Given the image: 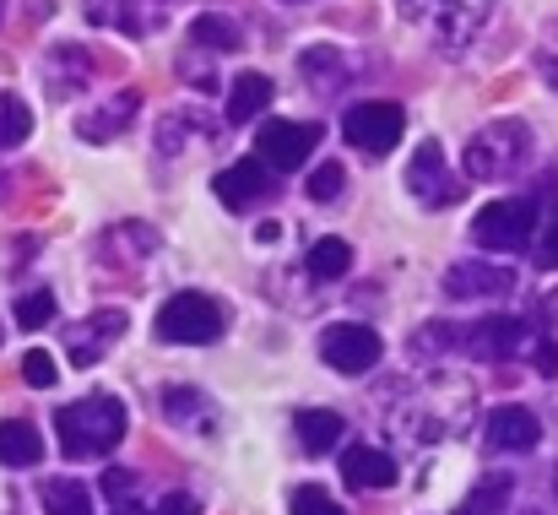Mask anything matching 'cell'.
I'll list each match as a JSON object with an SVG mask.
<instances>
[{"label":"cell","mask_w":558,"mask_h":515,"mask_svg":"<svg viewBox=\"0 0 558 515\" xmlns=\"http://www.w3.org/2000/svg\"><path fill=\"white\" fill-rule=\"evenodd\" d=\"M54 429H60V451L71 462L109 456L125 440V402H114V396H82V402H71V407L54 412Z\"/></svg>","instance_id":"obj_1"},{"label":"cell","mask_w":558,"mask_h":515,"mask_svg":"<svg viewBox=\"0 0 558 515\" xmlns=\"http://www.w3.org/2000/svg\"><path fill=\"white\" fill-rule=\"evenodd\" d=\"M532 158V131L521 120H494L466 142V179H505V173L526 169Z\"/></svg>","instance_id":"obj_2"},{"label":"cell","mask_w":558,"mask_h":515,"mask_svg":"<svg viewBox=\"0 0 558 515\" xmlns=\"http://www.w3.org/2000/svg\"><path fill=\"white\" fill-rule=\"evenodd\" d=\"M222 310H217V299H206V294H174L163 310H158V321H153V332H158V343L169 347H206L222 337Z\"/></svg>","instance_id":"obj_3"},{"label":"cell","mask_w":558,"mask_h":515,"mask_svg":"<svg viewBox=\"0 0 558 515\" xmlns=\"http://www.w3.org/2000/svg\"><path fill=\"white\" fill-rule=\"evenodd\" d=\"M396 5L412 27H428L439 44H466L494 11V0H396Z\"/></svg>","instance_id":"obj_4"},{"label":"cell","mask_w":558,"mask_h":515,"mask_svg":"<svg viewBox=\"0 0 558 515\" xmlns=\"http://www.w3.org/2000/svg\"><path fill=\"white\" fill-rule=\"evenodd\" d=\"M532 233H537V201H526V195L494 201L472 217V239L483 250H521V244H532Z\"/></svg>","instance_id":"obj_5"},{"label":"cell","mask_w":558,"mask_h":515,"mask_svg":"<svg viewBox=\"0 0 558 515\" xmlns=\"http://www.w3.org/2000/svg\"><path fill=\"white\" fill-rule=\"evenodd\" d=\"M320 142H326V131H320L315 120H271V125H260L255 158H260L266 169H304Z\"/></svg>","instance_id":"obj_6"},{"label":"cell","mask_w":558,"mask_h":515,"mask_svg":"<svg viewBox=\"0 0 558 515\" xmlns=\"http://www.w3.org/2000/svg\"><path fill=\"white\" fill-rule=\"evenodd\" d=\"M401 131H407V115H401V104H385V98H369V104H353L348 109V120H342V136L359 147V153H390L396 142H401Z\"/></svg>","instance_id":"obj_7"},{"label":"cell","mask_w":558,"mask_h":515,"mask_svg":"<svg viewBox=\"0 0 558 515\" xmlns=\"http://www.w3.org/2000/svg\"><path fill=\"white\" fill-rule=\"evenodd\" d=\"M320 358L331 363V369H342V374H364L379 363V332L374 326H359V321H337V326H326V337H320Z\"/></svg>","instance_id":"obj_8"},{"label":"cell","mask_w":558,"mask_h":515,"mask_svg":"<svg viewBox=\"0 0 558 515\" xmlns=\"http://www.w3.org/2000/svg\"><path fill=\"white\" fill-rule=\"evenodd\" d=\"M407 184H412V195L423 201V206H450L456 195H461V179L445 169V147L428 136V142H417V158H412V169H407Z\"/></svg>","instance_id":"obj_9"},{"label":"cell","mask_w":558,"mask_h":515,"mask_svg":"<svg viewBox=\"0 0 558 515\" xmlns=\"http://www.w3.org/2000/svg\"><path fill=\"white\" fill-rule=\"evenodd\" d=\"M515 288V272L510 266H494V261H461L445 272V294L450 299H499Z\"/></svg>","instance_id":"obj_10"},{"label":"cell","mask_w":558,"mask_h":515,"mask_svg":"<svg viewBox=\"0 0 558 515\" xmlns=\"http://www.w3.org/2000/svg\"><path fill=\"white\" fill-rule=\"evenodd\" d=\"M174 0H87V22L120 27V33H153Z\"/></svg>","instance_id":"obj_11"},{"label":"cell","mask_w":558,"mask_h":515,"mask_svg":"<svg viewBox=\"0 0 558 515\" xmlns=\"http://www.w3.org/2000/svg\"><path fill=\"white\" fill-rule=\"evenodd\" d=\"M217 201L222 206H233V212H244V206H255L260 195H271V169L260 164V158H244V164H228V169L217 173Z\"/></svg>","instance_id":"obj_12"},{"label":"cell","mask_w":558,"mask_h":515,"mask_svg":"<svg viewBox=\"0 0 558 515\" xmlns=\"http://www.w3.org/2000/svg\"><path fill=\"white\" fill-rule=\"evenodd\" d=\"M537 440H543V423H537L532 407H494L488 412V445L494 451L521 456V451H537Z\"/></svg>","instance_id":"obj_13"},{"label":"cell","mask_w":558,"mask_h":515,"mask_svg":"<svg viewBox=\"0 0 558 515\" xmlns=\"http://www.w3.org/2000/svg\"><path fill=\"white\" fill-rule=\"evenodd\" d=\"M521 337H526V326H521L515 315H488V321H477V326H466V332H461L466 352H472V358H488V363L515 358Z\"/></svg>","instance_id":"obj_14"},{"label":"cell","mask_w":558,"mask_h":515,"mask_svg":"<svg viewBox=\"0 0 558 515\" xmlns=\"http://www.w3.org/2000/svg\"><path fill=\"white\" fill-rule=\"evenodd\" d=\"M342 478L353 483V489H390L396 483V462L385 456V451H374V445H353V451H342Z\"/></svg>","instance_id":"obj_15"},{"label":"cell","mask_w":558,"mask_h":515,"mask_svg":"<svg viewBox=\"0 0 558 515\" xmlns=\"http://www.w3.org/2000/svg\"><path fill=\"white\" fill-rule=\"evenodd\" d=\"M271 93H277V87H271V76H260V71L233 76V93H228V125H244V120L266 115Z\"/></svg>","instance_id":"obj_16"},{"label":"cell","mask_w":558,"mask_h":515,"mask_svg":"<svg viewBox=\"0 0 558 515\" xmlns=\"http://www.w3.org/2000/svg\"><path fill=\"white\" fill-rule=\"evenodd\" d=\"M293 429H299V445L310 451V456H326L331 445H342V418L331 412V407H304L299 418H293Z\"/></svg>","instance_id":"obj_17"},{"label":"cell","mask_w":558,"mask_h":515,"mask_svg":"<svg viewBox=\"0 0 558 515\" xmlns=\"http://www.w3.org/2000/svg\"><path fill=\"white\" fill-rule=\"evenodd\" d=\"M125 332V315L120 310H104V315H93V321H82L76 332H71V363H98V352H104V343L98 337H120Z\"/></svg>","instance_id":"obj_18"},{"label":"cell","mask_w":558,"mask_h":515,"mask_svg":"<svg viewBox=\"0 0 558 515\" xmlns=\"http://www.w3.org/2000/svg\"><path fill=\"white\" fill-rule=\"evenodd\" d=\"M38 462H44V440H38V429L22 423V418L0 423V467H38Z\"/></svg>","instance_id":"obj_19"},{"label":"cell","mask_w":558,"mask_h":515,"mask_svg":"<svg viewBox=\"0 0 558 515\" xmlns=\"http://www.w3.org/2000/svg\"><path fill=\"white\" fill-rule=\"evenodd\" d=\"M131 115H136V93H120V98H109L98 115H87L76 131H82V142H109V136H120V131L131 125Z\"/></svg>","instance_id":"obj_20"},{"label":"cell","mask_w":558,"mask_h":515,"mask_svg":"<svg viewBox=\"0 0 558 515\" xmlns=\"http://www.w3.org/2000/svg\"><path fill=\"white\" fill-rule=\"evenodd\" d=\"M510 472H494V478H483L466 500H461V511L456 515H505V505H510Z\"/></svg>","instance_id":"obj_21"},{"label":"cell","mask_w":558,"mask_h":515,"mask_svg":"<svg viewBox=\"0 0 558 515\" xmlns=\"http://www.w3.org/2000/svg\"><path fill=\"white\" fill-rule=\"evenodd\" d=\"M44 515H93V494L76 478H54L44 483Z\"/></svg>","instance_id":"obj_22"},{"label":"cell","mask_w":558,"mask_h":515,"mask_svg":"<svg viewBox=\"0 0 558 515\" xmlns=\"http://www.w3.org/2000/svg\"><path fill=\"white\" fill-rule=\"evenodd\" d=\"M87 71H93L87 49H54V55H49V82H54V93L87 87Z\"/></svg>","instance_id":"obj_23"},{"label":"cell","mask_w":558,"mask_h":515,"mask_svg":"<svg viewBox=\"0 0 558 515\" xmlns=\"http://www.w3.org/2000/svg\"><path fill=\"white\" fill-rule=\"evenodd\" d=\"M299 65H304V76H310V87H315V93H337V87L348 82V65H342V55H337V49H310Z\"/></svg>","instance_id":"obj_24"},{"label":"cell","mask_w":558,"mask_h":515,"mask_svg":"<svg viewBox=\"0 0 558 515\" xmlns=\"http://www.w3.org/2000/svg\"><path fill=\"white\" fill-rule=\"evenodd\" d=\"M310 272H315L320 283L348 277V272H353V244H348V239H315V250H310Z\"/></svg>","instance_id":"obj_25"},{"label":"cell","mask_w":558,"mask_h":515,"mask_svg":"<svg viewBox=\"0 0 558 515\" xmlns=\"http://www.w3.org/2000/svg\"><path fill=\"white\" fill-rule=\"evenodd\" d=\"M190 44L195 49H239V27L228 16H195L190 22Z\"/></svg>","instance_id":"obj_26"},{"label":"cell","mask_w":558,"mask_h":515,"mask_svg":"<svg viewBox=\"0 0 558 515\" xmlns=\"http://www.w3.org/2000/svg\"><path fill=\"white\" fill-rule=\"evenodd\" d=\"M163 407H169V418H174V423H185V429H195V434H206L201 423H211V407H206L195 391H185V385H174V391L163 396Z\"/></svg>","instance_id":"obj_27"},{"label":"cell","mask_w":558,"mask_h":515,"mask_svg":"<svg viewBox=\"0 0 558 515\" xmlns=\"http://www.w3.org/2000/svg\"><path fill=\"white\" fill-rule=\"evenodd\" d=\"M27 131H33V109H27L16 93H5V98H0V147L27 142Z\"/></svg>","instance_id":"obj_28"},{"label":"cell","mask_w":558,"mask_h":515,"mask_svg":"<svg viewBox=\"0 0 558 515\" xmlns=\"http://www.w3.org/2000/svg\"><path fill=\"white\" fill-rule=\"evenodd\" d=\"M49 321H54V294L38 288V294H22V299H16V326H22V332H38V326H49Z\"/></svg>","instance_id":"obj_29"},{"label":"cell","mask_w":558,"mask_h":515,"mask_svg":"<svg viewBox=\"0 0 558 515\" xmlns=\"http://www.w3.org/2000/svg\"><path fill=\"white\" fill-rule=\"evenodd\" d=\"M288 515H348L320 483H304V489H293V500H288Z\"/></svg>","instance_id":"obj_30"},{"label":"cell","mask_w":558,"mask_h":515,"mask_svg":"<svg viewBox=\"0 0 558 515\" xmlns=\"http://www.w3.org/2000/svg\"><path fill=\"white\" fill-rule=\"evenodd\" d=\"M342 164H320V169L310 173V201H331V195H342Z\"/></svg>","instance_id":"obj_31"},{"label":"cell","mask_w":558,"mask_h":515,"mask_svg":"<svg viewBox=\"0 0 558 515\" xmlns=\"http://www.w3.org/2000/svg\"><path fill=\"white\" fill-rule=\"evenodd\" d=\"M22 380H27V385H38V391H44V385H54V358H49L44 347H33V352L22 358Z\"/></svg>","instance_id":"obj_32"},{"label":"cell","mask_w":558,"mask_h":515,"mask_svg":"<svg viewBox=\"0 0 558 515\" xmlns=\"http://www.w3.org/2000/svg\"><path fill=\"white\" fill-rule=\"evenodd\" d=\"M190 125H195L190 115H174V120H169V125L158 131V153H163V158H169V153H180V142L190 136Z\"/></svg>","instance_id":"obj_33"},{"label":"cell","mask_w":558,"mask_h":515,"mask_svg":"<svg viewBox=\"0 0 558 515\" xmlns=\"http://www.w3.org/2000/svg\"><path fill=\"white\" fill-rule=\"evenodd\" d=\"M147 515H201V505L190 494H169V500H158V511H147Z\"/></svg>","instance_id":"obj_34"},{"label":"cell","mask_w":558,"mask_h":515,"mask_svg":"<svg viewBox=\"0 0 558 515\" xmlns=\"http://www.w3.org/2000/svg\"><path fill=\"white\" fill-rule=\"evenodd\" d=\"M537 266H558V212L548 223V233H543V244H537Z\"/></svg>","instance_id":"obj_35"},{"label":"cell","mask_w":558,"mask_h":515,"mask_svg":"<svg viewBox=\"0 0 558 515\" xmlns=\"http://www.w3.org/2000/svg\"><path fill=\"white\" fill-rule=\"evenodd\" d=\"M104 489H109V500L114 494H131V472H104Z\"/></svg>","instance_id":"obj_36"},{"label":"cell","mask_w":558,"mask_h":515,"mask_svg":"<svg viewBox=\"0 0 558 515\" xmlns=\"http://www.w3.org/2000/svg\"><path fill=\"white\" fill-rule=\"evenodd\" d=\"M537 369H543V374H558V347L554 343L537 347Z\"/></svg>","instance_id":"obj_37"},{"label":"cell","mask_w":558,"mask_h":515,"mask_svg":"<svg viewBox=\"0 0 558 515\" xmlns=\"http://www.w3.org/2000/svg\"><path fill=\"white\" fill-rule=\"evenodd\" d=\"M114 515H147V511H136V505H120V511H114Z\"/></svg>","instance_id":"obj_38"},{"label":"cell","mask_w":558,"mask_h":515,"mask_svg":"<svg viewBox=\"0 0 558 515\" xmlns=\"http://www.w3.org/2000/svg\"><path fill=\"white\" fill-rule=\"evenodd\" d=\"M282 5H304V0H282Z\"/></svg>","instance_id":"obj_39"},{"label":"cell","mask_w":558,"mask_h":515,"mask_svg":"<svg viewBox=\"0 0 558 515\" xmlns=\"http://www.w3.org/2000/svg\"><path fill=\"white\" fill-rule=\"evenodd\" d=\"M554 494H558V472H554Z\"/></svg>","instance_id":"obj_40"},{"label":"cell","mask_w":558,"mask_h":515,"mask_svg":"<svg viewBox=\"0 0 558 515\" xmlns=\"http://www.w3.org/2000/svg\"><path fill=\"white\" fill-rule=\"evenodd\" d=\"M0 16H5V0H0Z\"/></svg>","instance_id":"obj_41"}]
</instances>
